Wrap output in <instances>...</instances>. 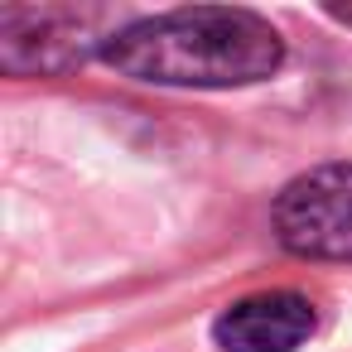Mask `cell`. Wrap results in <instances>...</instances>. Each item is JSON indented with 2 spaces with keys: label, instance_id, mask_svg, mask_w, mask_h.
Listing matches in <instances>:
<instances>
[{
  "label": "cell",
  "instance_id": "6da1fadb",
  "mask_svg": "<svg viewBox=\"0 0 352 352\" xmlns=\"http://www.w3.org/2000/svg\"><path fill=\"white\" fill-rule=\"evenodd\" d=\"M102 58L160 87H246L280 68L285 44L270 20L251 10H169L155 20H135L102 44Z\"/></svg>",
  "mask_w": 352,
  "mask_h": 352
},
{
  "label": "cell",
  "instance_id": "7a4b0ae2",
  "mask_svg": "<svg viewBox=\"0 0 352 352\" xmlns=\"http://www.w3.org/2000/svg\"><path fill=\"white\" fill-rule=\"evenodd\" d=\"M275 232L294 256L352 261V164L299 174L275 198Z\"/></svg>",
  "mask_w": 352,
  "mask_h": 352
},
{
  "label": "cell",
  "instance_id": "3957f363",
  "mask_svg": "<svg viewBox=\"0 0 352 352\" xmlns=\"http://www.w3.org/2000/svg\"><path fill=\"white\" fill-rule=\"evenodd\" d=\"M92 15L73 10H0V63L10 73H58L87 54Z\"/></svg>",
  "mask_w": 352,
  "mask_h": 352
},
{
  "label": "cell",
  "instance_id": "277c9868",
  "mask_svg": "<svg viewBox=\"0 0 352 352\" xmlns=\"http://www.w3.org/2000/svg\"><path fill=\"white\" fill-rule=\"evenodd\" d=\"M309 333H314V304L294 289L251 294L212 323L222 352H294Z\"/></svg>",
  "mask_w": 352,
  "mask_h": 352
},
{
  "label": "cell",
  "instance_id": "5b68a950",
  "mask_svg": "<svg viewBox=\"0 0 352 352\" xmlns=\"http://www.w3.org/2000/svg\"><path fill=\"white\" fill-rule=\"evenodd\" d=\"M333 15H338V20H347V25H352V6H333Z\"/></svg>",
  "mask_w": 352,
  "mask_h": 352
}]
</instances>
